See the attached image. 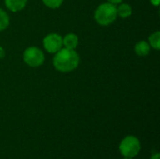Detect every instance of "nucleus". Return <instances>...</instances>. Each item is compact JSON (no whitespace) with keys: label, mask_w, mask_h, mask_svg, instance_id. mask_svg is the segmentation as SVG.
<instances>
[{"label":"nucleus","mask_w":160,"mask_h":159,"mask_svg":"<svg viewBox=\"0 0 160 159\" xmlns=\"http://www.w3.org/2000/svg\"><path fill=\"white\" fill-rule=\"evenodd\" d=\"M78 44H79V38H78L77 35H75L73 33L68 34L63 38V45L67 49L75 50L77 48Z\"/></svg>","instance_id":"0eeeda50"},{"label":"nucleus","mask_w":160,"mask_h":159,"mask_svg":"<svg viewBox=\"0 0 160 159\" xmlns=\"http://www.w3.org/2000/svg\"><path fill=\"white\" fill-rule=\"evenodd\" d=\"M123 0H108L109 3L111 4H113V5H116V4H120Z\"/></svg>","instance_id":"ddd939ff"},{"label":"nucleus","mask_w":160,"mask_h":159,"mask_svg":"<svg viewBox=\"0 0 160 159\" xmlns=\"http://www.w3.org/2000/svg\"><path fill=\"white\" fill-rule=\"evenodd\" d=\"M9 24V18L7 12L0 8V32L5 30Z\"/></svg>","instance_id":"9b49d317"},{"label":"nucleus","mask_w":160,"mask_h":159,"mask_svg":"<svg viewBox=\"0 0 160 159\" xmlns=\"http://www.w3.org/2000/svg\"><path fill=\"white\" fill-rule=\"evenodd\" d=\"M119 151L124 157H135L141 151V142L135 136H127L119 145Z\"/></svg>","instance_id":"7ed1b4c3"},{"label":"nucleus","mask_w":160,"mask_h":159,"mask_svg":"<svg viewBox=\"0 0 160 159\" xmlns=\"http://www.w3.org/2000/svg\"><path fill=\"white\" fill-rule=\"evenodd\" d=\"M150 1H151V4L154 5V6H156V7L159 6L160 0H150Z\"/></svg>","instance_id":"4468645a"},{"label":"nucleus","mask_w":160,"mask_h":159,"mask_svg":"<svg viewBox=\"0 0 160 159\" xmlns=\"http://www.w3.org/2000/svg\"><path fill=\"white\" fill-rule=\"evenodd\" d=\"M151 50V46L149 45L148 42L142 40L140 42H138L135 45V52L139 55V56H146L149 54Z\"/></svg>","instance_id":"6e6552de"},{"label":"nucleus","mask_w":160,"mask_h":159,"mask_svg":"<svg viewBox=\"0 0 160 159\" xmlns=\"http://www.w3.org/2000/svg\"><path fill=\"white\" fill-rule=\"evenodd\" d=\"M4 56H5V50L2 47H0V59L3 58Z\"/></svg>","instance_id":"2eb2a0df"},{"label":"nucleus","mask_w":160,"mask_h":159,"mask_svg":"<svg viewBox=\"0 0 160 159\" xmlns=\"http://www.w3.org/2000/svg\"><path fill=\"white\" fill-rule=\"evenodd\" d=\"M43 46L50 53H55L63 47V37L55 33L49 34L43 39Z\"/></svg>","instance_id":"39448f33"},{"label":"nucleus","mask_w":160,"mask_h":159,"mask_svg":"<svg viewBox=\"0 0 160 159\" xmlns=\"http://www.w3.org/2000/svg\"><path fill=\"white\" fill-rule=\"evenodd\" d=\"M151 159H159V154H155V155H153L152 156V157H151Z\"/></svg>","instance_id":"dca6fc26"},{"label":"nucleus","mask_w":160,"mask_h":159,"mask_svg":"<svg viewBox=\"0 0 160 159\" xmlns=\"http://www.w3.org/2000/svg\"><path fill=\"white\" fill-rule=\"evenodd\" d=\"M149 45L151 47H153L156 50H159L160 49V32L157 31L155 33H153L152 35H150L149 37Z\"/></svg>","instance_id":"9d476101"},{"label":"nucleus","mask_w":160,"mask_h":159,"mask_svg":"<svg viewBox=\"0 0 160 159\" xmlns=\"http://www.w3.org/2000/svg\"><path fill=\"white\" fill-rule=\"evenodd\" d=\"M124 159H132V158H130V157H125Z\"/></svg>","instance_id":"f3484780"},{"label":"nucleus","mask_w":160,"mask_h":159,"mask_svg":"<svg viewBox=\"0 0 160 159\" xmlns=\"http://www.w3.org/2000/svg\"><path fill=\"white\" fill-rule=\"evenodd\" d=\"M27 3V0H5L6 7L12 12L22 10Z\"/></svg>","instance_id":"423d86ee"},{"label":"nucleus","mask_w":160,"mask_h":159,"mask_svg":"<svg viewBox=\"0 0 160 159\" xmlns=\"http://www.w3.org/2000/svg\"><path fill=\"white\" fill-rule=\"evenodd\" d=\"M117 10V16H120L121 18H128L132 14V7L128 4H121L118 7H116Z\"/></svg>","instance_id":"1a4fd4ad"},{"label":"nucleus","mask_w":160,"mask_h":159,"mask_svg":"<svg viewBox=\"0 0 160 159\" xmlns=\"http://www.w3.org/2000/svg\"><path fill=\"white\" fill-rule=\"evenodd\" d=\"M23 61L31 67H38L44 63V54L38 47H29L23 52Z\"/></svg>","instance_id":"20e7f679"},{"label":"nucleus","mask_w":160,"mask_h":159,"mask_svg":"<svg viewBox=\"0 0 160 159\" xmlns=\"http://www.w3.org/2000/svg\"><path fill=\"white\" fill-rule=\"evenodd\" d=\"M117 18L116 7L111 3H104L98 7L95 11V19L97 22L100 25H110Z\"/></svg>","instance_id":"f03ea898"},{"label":"nucleus","mask_w":160,"mask_h":159,"mask_svg":"<svg viewBox=\"0 0 160 159\" xmlns=\"http://www.w3.org/2000/svg\"><path fill=\"white\" fill-rule=\"evenodd\" d=\"M44 5L50 8H58L62 3H63V0H42Z\"/></svg>","instance_id":"f8f14e48"},{"label":"nucleus","mask_w":160,"mask_h":159,"mask_svg":"<svg viewBox=\"0 0 160 159\" xmlns=\"http://www.w3.org/2000/svg\"><path fill=\"white\" fill-rule=\"evenodd\" d=\"M53 66L60 72H70L76 69L80 64V56L75 50L62 48L53 57Z\"/></svg>","instance_id":"f257e3e1"}]
</instances>
